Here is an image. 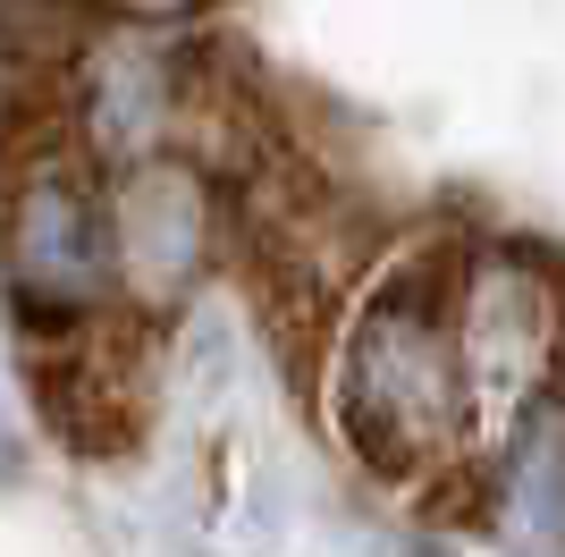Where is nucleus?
Here are the masks:
<instances>
[{
  "mask_svg": "<svg viewBox=\"0 0 565 557\" xmlns=\"http://www.w3.org/2000/svg\"><path fill=\"white\" fill-rule=\"evenodd\" d=\"M465 254H423L388 271L363 296L347 347H338V380H330V414L347 431V448L372 473H423L465 440V371H456V338H448V287Z\"/></svg>",
  "mask_w": 565,
  "mask_h": 557,
  "instance_id": "obj_1",
  "label": "nucleus"
},
{
  "mask_svg": "<svg viewBox=\"0 0 565 557\" xmlns=\"http://www.w3.org/2000/svg\"><path fill=\"white\" fill-rule=\"evenodd\" d=\"M557 329H565L557 271H532L515 245L456 262L448 338H456V371H465L472 414H515L523 397L541 389L548 355H557Z\"/></svg>",
  "mask_w": 565,
  "mask_h": 557,
  "instance_id": "obj_2",
  "label": "nucleus"
},
{
  "mask_svg": "<svg viewBox=\"0 0 565 557\" xmlns=\"http://www.w3.org/2000/svg\"><path fill=\"white\" fill-rule=\"evenodd\" d=\"M0 271L34 329L76 322L110 304V254H102V195L76 161H25L0 211Z\"/></svg>",
  "mask_w": 565,
  "mask_h": 557,
  "instance_id": "obj_3",
  "label": "nucleus"
},
{
  "mask_svg": "<svg viewBox=\"0 0 565 557\" xmlns=\"http://www.w3.org/2000/svg\"><path fill=\"white\" fill-rule=\"evenodd\" d=\"M102 254H110V296L127 304H178L194 271L212 262V186L203 169L136 153L102 195Z\"/></svg>",
  "mask_w": 565,
  "mask_h": 557,
  "instance_id": "obj_4",
  "label": "nucleus"
},
{
  "mask_svg": "<svg viewBox=\"0 0 565 557\" xmlns=\"http://www.w3.org/2000/svg\"><path fill=\"white\" fill-rule=\"evenodd\" d=\"M68 111L102 153H127V161H136V153H161L169 118L186 111V69L161 60V51H143V43L94 51L85 76L68 85Z\"/></svg>",
  "mask_w": 565,
  "mask_h": 557,
  "instance_id": "obj_5",
  "label": "nucleus"
},
{
  "mask_svg": "<svg viewBox=\"0 0 565 557\" xmlns=\"http://www.w3.org/2000/svg\"><path fill=\"white\" fill-rule=\"evenodd\" d=\"M515 490H523V515H532V524L565 533V414H532L523 422Z\"/></svg>",
  "mask_w": 565,
  "mask_h": 557,
  "instance_id": "obj_6",
  "label": "nucleus"
},
{
  "mask_svg": "<svg viewBox=\"0 0 565 557\" xmlns=\"http://www.w3.org/2000/svg\"><path fill=\"white\" fill-rule=\"evenodd\" d=\"M118 18H143V25H161V18H186L194 0H110Z\"/></svg>",
  "mask_w": 565,
  "mask_h": 557,
  "instance_id": "obj_7",
  "label": "nucleus"
}]
</instances>
